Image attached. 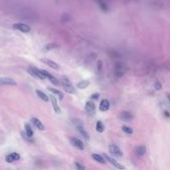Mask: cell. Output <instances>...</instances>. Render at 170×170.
I'll return each mask as SVG.
<instances>
[{
    "mask_svg": "<svg viewBox=\"0 0 170 170\" xmlns=\"http://www.w3.org/2000/svg\"><path fill=\"white\" fill-rule=\"evenodd\" d=\"M110 104L107 100H102L100 104V110L102 112H107V110H110Z\"/></svg>",
    "mask_w": 170,
    "mask_h": 170,
    "instance_id": "cell-13",
    "label": "cell"
},
{
    "mask_svg": "<svg viewBox=\"0 0 170 170\" xmlns=\"http://www.w3.org/2000/svg\"><path fill=\"white\" fill-rule=\"evenodd\" d=\"M167 97H168V100H170V94H168V95H167Z\"/></svg>",
    "mask_w": 170,
    "mask_h": 170,
    "instance_id": "cell-35",
    "label": "cell"
},
{
    "mask_svg": "<svg viewBox=\"0 0 170 170\" xmlns=\"http://www.w3.org/2000/svg\"><path fill=\"white\" fill-rule=\"evenodd\" d=\"M31 122H32L33 124H34L35 127H37L39 130H44V129H45V127H44V125H43L42 122H41V120L39 119V118L32 117V118H31Z\"/></svg>",
    "mask_w": 170,
    "mask_h": 170,
    "instance_id": "cell-12",
    "label": "cell"
},
{
    "mask_svg": "<svg viewBox=\"0 0 170 170\" xmlns=\"http://www.w3.org/2000/svg\"><path fill=\"white\" fill-rule=\"evenodd\" d=\"M77 129L79 130V132L81 133V135L83 136L84 138H86L87 140H89V139H90V135H89V133L87 132V130L85 129L84 125H80V127H77Z\"/></svg>",
    "mask_w": 170,
    "mask_h": 170,
    "instance_id": "cell-16",
    "label": "cell"
},
{
    "mask_svg": "<svg viewBox=\"0 0 170 170\" xmlns=\"http://www.w3.org/2000/svg\"><path fill=\"white\" fill-rule=\"evenodd\" d=\"M71 143L73 144L76 148L80 149V150H84L85 149V145L83 143V141L80 140L79 138H76V137H72L71 138Z\"/></svg>",
    "mask_w": 170,
    "mask_h": 170,
    "instance_id": "cell-7",
    "label": "cell"
},
{
    "mask_svg": "<svg viewBox=\"0 0 170 170\" xmlns=\"http://www.w3.org/2000/svg\"><path fill=\"white\" fill-rule=\"evenodd\" d=\"M86 110L90 115H95V113H96V107H95V104L92 100H89L86 104Z\"/></svg>",
    "mask_w": 170,
    "mask_h": 170,
    "instance_id": "cell-9",
    "label": "cell"
},
{
    "mask_svg": "<svg viewBox=\"0 0 170 170\" xmlns=\"http://www.w3.org/2000/svg\"><path fill=\"white\" fill-rule=\"evenodd\" d=\"M89 85H90L89 81H82L78 84V87L79 89H86V87H89Z\"/></svg>",
    "mask_w": 170,
    "mask_h": 170,
    "instance_id": "cell-24",
    "label": "cell"
},
{
    "mask_svg": "<svg viewBox=\"0 0 170 170\" xmlns=\"http://www.w3.org/2000/svg\"><path fill=\"white\" fill-rule=\"evenodd\" d=\"M99 5H100V9L102 10V11H107V3L105 2H104L102 0H99Z\"/></svg>",
    "mask_w": 170,
    "mask_h": 170,
    "instance_id": "cell-25",
    "label": "cell"
},
{
    "mask_svg": "<svg viewBox=\"0 0 170 170\" xmlns=\"http://www.w3.org/2000/svg\"><path fill=\"white\" fill-rule=\"evenodd\" d=\"M42 72H43V74L45 75L46 78H48V79H49V81H50L51 83L54 84V85H55V86H59V81L55 78V77L53 76L52 74H50V73H49V72L45 71V70H42Z\"/></svg>",
    "mask_w": 170,
    "mask_h": 170,
    "instance_id": "cell-11",
    "label": "cell"
},
{
    "mask_svg": "<svg viewBox=\"0 0 170 170\" xmlns=\"http://www.w3.org/2000/svg\"><path fill=\"white\" fill-rule=\"evenodd\" d=\"M35 92H36V95H37V96L39 97V99L44 100V102H48V100H50L47 95H46L45 92H43L42 91H40V90H36Z\"/></svg>",
    "mask_w": 170,
    "mask_h": 170,
    "instance_id": "cell-17",
    "label": "cell"
},
{
    "mask_svg": "<svg viewBox=\"0 0 170 170\" xmlns=\"http://www.w3.org/2000/svg\"><path fill=\"white\" fill-rule=\"evenodd\" d=\"M27 71L28 73H29V75H31L32 77H34V78L38 80H44L46 78L45 75L43 74L42 70H39V69L35 68V67H29Z\"/></svg>",
    "mask_w": 170,
    "mask_h": 170,
    "instance_id": "cell-2",
    "label": "cell"
},
{
    "mask_svg": "<svg viewBox=\"0 0 170 170\" xmlns=\"http://www.w3.org/2000/svg\"><path fill=\"white\" fill-rule=\"evenodd\" d=\"M75 167H76V168H78V169H86V167L83 166V165H81V164H79L78 162H76V163H75Z\"/></svg>",
    "mask_w": 170,
    "mask_h": 170,
    "instance_id": "cell-32",
    "label": "cell"
},
{
    "mask_svg": "<svg viewBox=\"0 0 170 170\" xmlns=\"http://www.w3.org/2000/svg\"><path fill=\"white\" fill-rule=\"evenodd\" d=\"M96 129H97V132H100V133L104 132V130H105V125H104V123L100 122V120H99V122H97V124H96Z\"/></svg>",
    "mask_w": 170,
    "mask_h": 170,
    "instance_id": "cell-21",
    "label": "cell"
},
{
    "mask_svg": "<svg viewBox=\"0 0 170 170\" xmlns=\"http://www.w3.org/2000/svg\"><path fill=\"white\" fill-rule=\"evenodd\" d=\"M49 91H50L52 94L56 95V96L59 97V100H63L64 99V94L62 92H60L59 90H56V89H53V87H49Z\"/></svg>",
    "mask_w": 170,
    "mask_h": 170,
    "instance_id": "cell-19",
    "label": "cell"
},
{
    "mask_svg": "<svg viewBox=\"0 0 170 170\" xmlns=\"http://www.w3.org/2000/svg\"><path fill=\"white\" fill-rule=\"evenodd\" d=\"M164 115H165V117H170V112H167V110H165V112H164Z\"/></svg>",
    "mask_w": 170,
    "mask_h": 170,
    "instance_id": "cell-34",
    "label": "cell"
},
{
    "mask_svg": "<svg viewBox=\"0 0 170 170\" xmlns=\"http://www.w3.org/2000/svg\"><path fill=\"white\" fill-rule=\"evenodd\" d=\"M92 157L94 160H96L97 162H100L102 164H105V158L102 156H100V154H97V153H92Z\"/></svg>",
    "mask_w": 170,
    "mask_h": 170,
    "instance_id": "cell-18",
    "label": "cell"
},
{
    "mask_svg": "<svg viewBox=\"0 0 170 170\" xmlns=\"http://www.w3.org/2000/svg\"><path fill=\"white\" fill-rule=\"evenodd\" d=\"M25 130H26V133L28 134V136H30V137H32L33 134H34L33 128L31 127V124H29V123H26V124H25Z\"/></svg>",
    "mask_w": 170,
    "mask_h": 170,
    "instance_id": "cell-22",
    "label": "cell"
},
{
    "mask_svg": "<svg viewBox=\"0 0 170 170\" xmlns=\"http://www.w3.org/2000/svg\"><path fill=\"white\" fill-rule=\"evenodd\" d=\"M0 85H4V86H16L17 84L13 79L2 77V78H0Z\"/></svg>",
    "mask_w": 170,
    "mask_h": 170,
    "instance_id": "cell-6",
    "label": "cell"
},
{
    "mask_svg": "<svg viewBox=\"0 0 170 170\" xmlns=\"http://www.w3.org/2000/svg\"><path fill=\"white\" fill-rule=\"evenodd\" d=\"M161 87H162V86H161V84L159 83V82H156V83L154 84V89H155L156 91H159V90H161Z\"/></svg>",
    "mask_w": 170,
    "mask_h": 170,
    "instance_id": "cell-30",
    "label": "cell"
},
{
    "mask_svg": "<svg viewBox=\"0 0 170 170\" xmlns=\"http://www.w3.org/2000/svg\"><path fill=\"white\" fill-rule=\"evenodd\" d=\"M21 135H22V137L24 138L25 140L26 141H28V142H31V139H30V136H28V134L27 133H25V132H21Z\"/></svg>",
    "mask_w": 170,
    "mask_h": 170,
    "instance_id": "cell-29",
    "label": "cell"
},
{
    "mask_svg": "<svg viewBox=\"0 0 170 170\" xmlns=\"http://www.w3.org/2000/svg\"><path fill=\"white\" fill-rule=\"evenodd\" d=\"M20 159V155L16 152H13V153H10L8 155L6 156V158H5V160H6L8 163H12V162H15L17 160H19Z\"/></svg>",
    "mask_w": 170,
    "mask_h": 170,
    "instance_id": "cell-10",
    "label": "cell"
},
{
    "mask_svg": "<svg viewBox=\"0 0 170 170\" xmlns=\"http://www.w3.org/2000/svg\"><path fill=\"white\" fill-rule=\"evenodd\" d=\"M115 74H117L118 77H122V74H123L122 69V67H120L119 64H117V67H115Z\"/></svg>",
    "mask_w": 170,
    "mask_h": 170,
    "instance_id": "cell-27",
    "label": "cell"
},
{
    "mask_svg": "<svg viewBox=\"0 0 170 170\" xmlns=\"http://www.w3.org/2000/svg\"><path fill=\"white\" fill-rule=\"evenodd\" d=\"M13 28L16 30L21 31V32H23V33L30 32V30H31V27L28 26L27 24H24V23H15V24L13 25Z\"/></svg>",
    "mask_w": 170,
    "mask_h": 170,
    "instance_id": "cell-3",
    "label": "cell"
},
{
    "mask_svg": "<svg viewBox=\"0 0 170 170\" xmlns=\"http://www.w3.org/2000/svg\"><path fill=\"white\" fill-rule=\"evenodd\" d=\"M73 123H74V125L76 127H80V125H84L83 122H82L81 119H79V118H75V119H73Z\"/></svg>",
    "mask_w": 170,
    "mask_h": 170,
    "instance_id": "cell-28",
    "label": "cell"
},
{
    "mask_svg": "<svg viewBox=\"0 0 170 170\" xmlns=\"http://www.w3.org/2000/svg\"><path fill=\"white\" fill-rule=\"evenodd\" d=\"M62 86H63L64 90H65L67 92H69V94H76L75 87H73L70 80L67 78V77H63V78H62Z\"/></svg>",
    "mask_w": 170,
    "mask_h": 170,
    "instance_id": "cell-1",
    "label": "cell"
},
{
    "mask_svg": "<svg viewBox=\"0 0 170 170\" xmlns=\"http://www.w3.org/2000/svg\"><path fill=\"white\" fill-rule=\"evenodd\" d=\"M97 70H102V61H99V63H97Z\"/></svg>",
    "mask_w": 170,
    "mask_h": 170,
    "instance_id": "cell-33",
    "label": "cell"
},
{
    "mask_svg": "<svg viewBox=\"0 0 170 170\" xmlns=\"http://www.w3.org/2000/svg\"><path fill=\"white\" fill-rule=\"evenodd\" d=\"M50 100H51V102H52V105H53V109H54V110H55V112L61 113V109H60V107L58 105V102H57L56 97L54 96H51Z\"/></svg>",
    "mask_w": 170,
    "mask_h": 170,
    "instance_id": "cell-15",
    "label": "cell"
},
{
    "mask_svg": "<svg viewBox=\"0 0 170 170\" xmlns=\"http://www.w3.org/2000/svg\"><path fill=\"white\" fill-rule=\"evenodd\" d=\"M120 119L124 120V122H128V120H131L133 118V115H131L129 112H127V110H124V112H122L120 113Z\"/></svg>",
    "mask_w": 170,
    "mask_h": 170,
    "instance_id": "cell-14",
    "label": "cell"
},
{
    "mask_svg": "<svg viewBox=\"0 0 170 170\" xmlns=\"http://www.w3.org/2000/svg\"><path fill=\"white\" fill-rule=\"evenodd\" d=\"M41 62L45 64V65H47L48 67H50V68L55 69V70H58V69H59V65H58V64H57L56 62L50 60V59L42 58V59H41Z\"/></svg>",
    "mask_w": 170,
    "mask_h": 170,
    "instance_id": "cell-8",
    "label": "cell"
},
{
    "mask_svg": "<svg viewBox=\"0 0 170 170\" xmlns=\"http://www.w3.org/2000/svg\"><path fill=\"white\" fill-rule=\"evenodd\" d=\"M57 47H59V45L58 44H55V43H49L47 44V45L44 47V50H46V51H50V50H52V49H55Z\"/></svg>",
    "mask_w": 170,
    "mask_h": 170,
    "instance_id": "cell-23",
    "label": "cell"
},
{
    "mask_svg": "<svg viewBox=\"0 0 170 170\" xmlns=\"http://www.w3.org/2000/svg\"><path fill=\"white\" fill-rule=\"evenodd\" d=\"M104 157L105 159H107V161L110 162L112 165H113L115 167H117V168H118V169H125V167L123 166V165H122L120 163H118V162L117 161V160H115L113 158H112V157H110L109 155H107V154H105L104 153Z\"/></svg>",
    "mask_w": 170,
    "mask_h": 170,
    "instance_id": "cell-5",
    "label": "cell"
},
{
    "mask_svg": "<svg viewBox=\"0 0 170 170\" xmlns=\"http://www.w3.org/2000/svg\"><path fill=\"white\" fill-rule=\"evenodd\" d=\"M145 153H146V147L145 146L140 145V146H138V147L136 148V154H137L138 156H143Z\"/></svg>",
    "mask_w": 170,
    "mask_h": 170,
    "instance_id": "cell-20",
    "label": "cell"
},
{
    "mask_svg": "<svg viewBox=\"0 0 170 170\" xmlns=\"http://www.w3.org/2000/svg\"><path fill=\"white\" fill-rule=\"evenodd\" d=\"M109 150L110 154H112L113 156L115 157H122V152L120 151V149L117 147V145H115V144H110L109 146Z\"/></svg>",
    "mask_w": 170,
    "mask_h": 170,
    "instance_id": "cell-4",
    "label": "cell"
},
{
    "mask_svg": "<svg viewBox=\"0 0 170 170\" xmlns=\"http://www.w3.org/2000/svg\"><path fill=\"white\" fill-rule=\"evenodd\" d=\"M122 129L124 131L125 133H127V134H131V133H133L132 128L129 127H127V125H122Z\"/></svg>",
    "mask_w": 170,
    "mask_h": 170,
    "instance_id": "cell-26",
    "label": "cell"
},
{
    "mask_svg": "<svg viewBox=\"0 0 170 170\" xmlns=\"http://www.w3.org/2000/svg\"><path fill=\"white\" fill-rule=\"evenodd\" d=\"M99 97H100V94L99 92H96V94H94L91 96V100H97Z\"/></svg>",
    "mask_w": 170,
    "mask_h": 170,
    "instance_id": "cell-31",
    "label": "cell"
}]
</instances>
